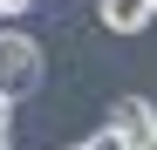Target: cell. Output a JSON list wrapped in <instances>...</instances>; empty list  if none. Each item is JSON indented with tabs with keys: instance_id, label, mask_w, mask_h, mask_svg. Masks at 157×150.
Segmentation results:
<instances>
[{
	"instance_id": "cell-9",
	"label": "cell",
	"mask_w": 157,
	"mask_h": 150,
	"mask_svg": "<svg viewBox=\"0 0 157 150\" xmlns=\"http://www.w3.org/2000/svg\"><path fill=\"white\" fill-rule=\"evenodd\" d=\"M150 21H157V0H150Z\"/></svg>"
},
{
	"instance_id": "cell-6",
	"label": "cell",
	"mask_w": 157,
	"mask_h": 150,
	"mask_svg": "<svg viewBox=\"0 0 157 150\" xmlns=\"http://www.w3.org/2000/svg\"><path fill=\"white\" fill-rule=\"evenodd\" d=\"M0 123H14V96H0Z\"/></svg>"
},
{
	"instance_id": "cell-8",
	"label": "cell",
	"mask_w": 157,
	"mask_h": 150,
	"mask_svg": "<svg viewBox=\"0 0 157 150\" xmlns=\"http://www.w3.org/2000/svg\"><path fill=\"white\" fill-rule=\"evenodd\" d=\"M137 150H157V123H150V137H144V143H137Z\"/></svg>"
},
{
	"instance_id": "cell-1",
	"label": "cell",
	"mask_w": 157,
	"mask_h": 150,
	"mask_svg": "<svg viewBox=\"0 0 157 150\" xmlns=\"http://www.w3.org/2000/svg\"><path fill=\"white\" fill-rule=\"evenodd\" d=\"M28 89H41V41L0 28V96H28Z\"/></svg>"
},
{
	"instance_id": "cell-3",
	"label": "cell",
	"mask_w": 157,
	"mask_h": 150,
	"mask_svg": "<svg viewBox=\"0 0 157 150\" xmlns=\"http://www.w3.org/2000/svg\"><path fill=\"white\" fill-rule=\"evenodd\" d=\"M109 123H116V130H123L130 143H144V137H150V123H157V109L144 103V96H123V103H116V116H109Z\"/></svg>"
},
{
	"instance_id": "cell-5",
	"label": "cell",
	"mask_w": 157,
	"mask_h": 150,
	"mask_svg": "<svg viewBox=\"0 0 157 150\" xmlns=\"http://www.w3.org/2000/svg\"><path fill=\"white\" fill-rule=\"evenodd\" d=\"M34 0H0V21H14V14H28Z\"/></svg>"
},
{
	"instance_id": "cell-7",
	"label": "cell",
	"mask_w": 157,
	"mask_h": 150,
	"mask_svg": "<svg viewBox=\"0 0 157 150\" xmlns=\"http://www.w3.org/2000/svg\"><path fill=\"white\" fill-rule=\"evenodd\" d=\"M0 150H14V123H0Z\"/></svg>"
},
{
	"instance_id": "cell-4",
	"label": "cell",
	"mask_w": 157,
	"mask_h": 150,
	"mask_svg": "<svg viewBox=\"0 0 157 150\" xmlns=\"http://www.w3.org/2000/svg\"><path fill=\"white\" fill-rule=\"evenodd\" d=\"M75 150H137V143H130V137L116 130V123H102V130H96L89 143H75Z\"/></svg>"
},
{
	"instance_id": "cell-2",
	"label": "cell",
	"mask_w": 157,
	"mask_h": 150,
	"mask_svg": "<svg viewBox=\"0 0 157 150\" xmlns=\"http://www.w3.org/2000/svg\"><path fill=\"white\" fill-rule=\"evenodd\" d=\"M96 21L109 34H137V28H150V0H96Z\"/></svg>"
}]
</instances>
